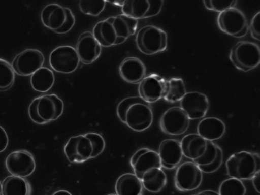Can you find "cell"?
Wrapping results in <instances>:
<instances>
[{
	"label": "cell",
	"instance_id": "obj_1",
	"mask_svg": "<svg viewBox=\"0 0 260 195\" xmlns=\"http://www.w3.org/2000/svg\"><path fill=\"white\" fill-rule=\"evenodd\" d=\"M138 20L120 14L96 23L92 34L102 47L109 48L122 44L135 35Z\"/></svg>",
	"mask_w": 260,
	"mask_h": 195
},
{
	"label": "cell",
	"instance_id": "obj_2",
	"mask_svg": "<svg viewBox=\"0 0 260 195\" xmlns=\"http://www.w3.org/2000/svg\"><path fill=\"white\" fill-rule=\"evenodd\" d=\"M121 122L138 133L148 129L153 122V113L149 104L139 96L127 97L117 107Z\"/></svg>",
	"mask_w": 260,
	"mask_h": 195
},
{
	"label": "cell",
	"instance_id": "obj_3",
	"mask_svg": "<svg viewBox=\"0 0 260 195\" xmlns=\"http://www.w3.org/2000/svg\"><path fill=\"white\" fill-rule=\"evenodd\" d=\"M183 156L199 166L212 164L216 159L219 146L198 134L185 136L181 141Z\"/></svg>",
	"mask_w": 260,
	"mask_h": 195
},
{
	"label": "cell",
	"instance_id": "obj_4",
	"mask_svg": "<svg viewBox=\"0 0 260 195\" xmlns=\"http://www.w3.org/2000/svg\"><path fill=\"white\" fill-rule=\"evenodd\" d=\"M227 174L231 178L240 180H250L260 171L259 154L242 151L231 155L226 160Z\"/></svg>",
	"mask_w": 260,
	"mask_h": 195
},
{
	"label": "cell",
	"instance_id": "obj_5",
	"mask_svg": "<svg viewBox=\"0 0 260 195\" xmlns=\"http://www.w3.org/2000/svg\"><path fill=\"white\" fill-rule=\"evenodd\" d=\"M41 20L45 27L58 34L69 32L76 24L72 10L57 4L45 6L41 13Z\"/></svg>",
	"mask_w": 260,
	"mask_h": 195
},
{
	"label": "cell",
	"instance_id": "obj_6",
	"mask_svg": "<svg viewBox=\"0 0 260 195\" xmlns=\"http://www.w3.org/2000/svg\"><path fill=\"white\" fill-rule=\"evenodd\" d=\"M137 48L144 54L152 55L166 51L168 46V36L161 28L147 25L138 31L136 39Z\"/></svg>",
	"mask_w": 260,
	"mask_h": 195
},
{
	"label": "cell",
	"instance_id": "obj_7",
	"mask_svg": "<svg viewBox=\"0 0 260 195\" xmlns=\"http://www.w3.org/2000/svg\"><path fill=\"white\" fill-rule=\"evenodd\" d=\"M229 58L231 63L238 70L249 72L260 64V49L255 43L239 42L231 48Z\"/></svg>",
	"mask_w": 260,
	"mask_h": 195
},
{
	"label": "cell",
	"instance_id": "obj_8",
	"mask_svg": "<svg viewBox=\"0 0 260 195\" xmlns=\"http://www.w3.org/2000/svg\"><path fill=\"white\" fill-rule=\"evenodd\" d=\"M217 25L221 31L236 38L245 37L249 30L245 14L236 8H230L219 13Z\"/></svg>",
	"mask_w": 260,
	"mask_h": 195
},
{
	"label": "cell",
	"instance_id": "obj_9",
	"mask_svg": "<svg viewBox=\"0 0 260 195\" xmlns=\"http://www.w3.org/2000/svg\"><path fill=\"white\" fill-rule=\"evenodd\" d=\"M79 63L77 50L72 46H60L52 51L49 56L51 68L59 73L68 74L74 72Z\"/></svg>",
	"mask_w": 260,
	"mask_h": 195
},
{
	"label": "cell",
	"instance_id": "obj_10",
	"mask_svg": "<svg viewBox=\"0 0 260 195\" xmlns=\"http://www.w3.org/2000/svg\"><path fill=\"white\" fill-rule=\"evenodd\" d=\"M203 180V173L199 166L192 161L179 166L175 176L177 190L182 192L192 191L198 189Z\"/></svg>",
	"mask_w": 260,
	"mask_h": 195
},
{
	"label": "cell",
	"instance_id": "obj_11",
	"mask_svg": "<svg viewBox=\"0 0 260 195\" xmlns=\"http://www.w3.org/2000/svg\"><path fill=\"white\" fill-rule=\"evenodd\" d=\"M190 119L180 107H171L161 116L159 126L165 134L170 136L181 135L188 130Z\"/></svg>",
	"mask_w": 260,
	"mask_h": 195
},
{
	"label": "cell",
	"instance_id": "obj_12",
	"mask_svg": "<svg viewBox=\"0 0 260 195\" xmlns=\"http://www.w3.org/2000/svg\"><path fill=\"white\" fill-rule=\"evenodd\" d=\"M164 5L163 0H126L122 11L123 14L138 20L157 16Z\"/></svg>",
	"mask_w": 260,
	"mask_h": 195
},
{
	"label": "cell",
	"instance_id": "obj_13",
	"mask_svg": "<svg viewBox=\"0 0 260 195\" xmlns=\"http://www.w3.org/2000/svg\"><path fill=\"white\" fill-rule=\"evenodd\" d=\"M44 61L45 57L42 51L27 49L15 57L11 66L18 75L29 76L43 67Z\"/></svg>",
	"mask_w": 260,
	"mask_h": 195
},
{
	"label": "cell",
	"instance_id": "obj_14",
	"mask_svg": "<svg viewBox=\"0 0 260 195\" xmlns=\"http://www.w3.org/2000/svg\"><path fill=\"white\" fill-rule=\"evenodd\" d=\"M5 165L9 173L22 178L30 176L36 169L32 154L26 150L11 152L6 159Z\"/></svg>",
	"mask_w": 260,
	"mask_h": 195
},
{
	"label": "cell",
	"instance_id": "obj_15",
	"mask_svg": "<svg viewBox=\"0 0 260 195\" xmlns=\"http://www.w3.org/2000/svg\"><path fill=\"white\" fill-rule=\"evenodd\" d=\"M167 81L157 74H149L139 84V96L148 104L157 102L164 98Z\"/></svg>",
	"mask_w": 260,
	"mask_h": 195
},
{
	"label": "cell",
	"instance_id": "obj_16",
	"mask_svg": "<svg viewBox=\"0 0 260 195\" xmlns=\"http://www.w3.org/2000/svg\"><path fill=\"white\" fill-rule=\"evenodd\" d=\"M63 151L69 162L81 164L91 159L92 147L90 140L84 135H79L69 139Z\"/></svg>",
	"mask_w": 260,
	"mask_h": 195
},
{
	"label": "cell",
	"instance_id": "obj_17",
	"mask_svg": "<svg viewBox=\"0 0 260 195\" xmlns=\"http://www.w3.org/2000/svg\"><path fill=\"white\" fill-rule=\"evenodd\" d=\"M180 107L190 120L204 118L209 110L210 102L206 95L199 91H190L180 101Z\"/></svg>",
	"mask_w": 260,
	"mask_h": 195
},
{
	"label": "cell",
	"instance_id": "obj_18",
	"mask_svg": "<svg viewBox=\"0 0 260 195\" xmlns=\"http://www.w3.org/2000/svg\"><path fill=\"white\" fill-rule=\"evenodd\" d=\"M130 164L135 174L140 180L148 170L154 168H162L158 152L147 147L141 148L133 154Z\"/></svg>",
	"mask_w": 260,
	"mask_h": 195
},
{
	"label": "cell",
	"instance_id": "obj_19",
	"mask_svg": "<svg viewBox=\"0 0 260 195\" xmlns=\"http://www.w3.org/2000/svg\"><path fill=\"white\" fill-rule=\"evenodd\" d=\"M76 49L80 61L90 65L99 59L102 47L92 32L85 31L79 36Z\"/></svg>",
	"mask_w": 260,
	"mask_h": 195
},
{
	"label": "cell",
	"instance_id": "obj_20",
	"mask_svg": "<svg viewBox=\"0 0 260 195\" xmlns=\"http://www.w3.org/2000/svg\"><path fill=\"white\" fill-rule=\"evenodd\" d=\"M38 112L44 121L48 123L59 119L64 110V103L55 94L38 97Z\"/></svg>",
	"mask_w": 260,
	"mask_h": 195
},
{
	"label": "cell",
	"instance_id": "obj_21",
	"mask_svg": "<svg viewBox=\"0 0 260 195\" xmlns=\"http://www.w3.org/2000/svg\"><path fill=\"white\" fill-rule=\"evenodd\" d=\"M158 153L161 167L167 170L175 169L183 156L181 142L175 139L164 140L160 143Z\"/></svg>",
	"mask_w": 260,
	"mask_h": 195
},
{
	"label": "cell",
	"instance_id": "obj_22",
	"mask_svg": "<svg viewBox=\"0 0 260 195\" xmlns=\"http://www.w3.org/2000/svg\"><path fill=\"white\" fill-rule=\"evenodd\" d=\"M146 72L145 64L137 57H127L119 67L120 77L130 84H140L146 77Z\"/></svg>",
	"mask_w": 260,
	"mask_h": 195
},
{
	"label": "cell",
	"instance_id": "obj_23",
	"mask_svg": "<svg viewBox=\"0 0 260 195\" xmlns=\"http://www.w3.org/2000/svg\"><path fill=\"white\" fill-rule=\"evenodd\" d=\"M198 134L204 139L215 141L221 139L226 133V125L217 117H207L202 119L198 127Z\"/></svg>",
	"mask_w": 260,
	"mask_h": 195
},
{
	"label": "cell",
	"instance_id": "obj_24",
	"mask_svg": "<svg viewBox=\"0 0 260 195\" xmlns=\"http://www.w3.org/2000/svg\"><path fill=\"white\" fill-rule=\"evenodd\" d=\"M115 192L118 195H143L141 180L135 174H124L115 183Z\"/></svg>",
	"mask_w": 260,
	"mask_h": 195
},
{
	"label": "cell",
	"instance_id": "obj_25",
	"mask_svg": "<svg viewBox=\"0 0 260 195\" xmlns=\"http://www.w3.org/2000/svg\"><path fill=\"white\" fill-rule=\"evenodd\" d=\"M141 180L146 190L158 193L166 186L167 177L162 168H154L144 173Z\"/></svg>",
	"mask_w": 260,
	"mask_h": 195
},
{
	"label": "cell",
	"instance_id": "obj_26",
	"mask_svg": "<svg viewBox=\"0 0 260 195\" xmlns=\"http://www.w3.org/2000/svg\"><path fill=\"white\" fill-rule=\"evenodd\" d=\"M30 83L32 89L38 92H48L54 85V74L49 68L43 67L32 74Z\"/></svg>",
	"mask_w": 260,
	"mask_h": 195
},
{
	"label": "cell",
	"instance_id": "obj_27",
	"mask_svg": "<svg viewBox=\"0 0 260 195\" xmlns=\"http://www.w3.org/2000/svg\"><path fill=\"white\" fill-rule=\"evenodd\" d=\"M31 193L30 184L24 178L10 176L2 182L3 195H30Z\"/></svg>",
	"mask_w": 260,
	"mask_h": 195
},
{
	"label": "cell",
	"instance_id": "obj_28",
	"mask_svg": "<svg viewBox=\"0 0 260 195\" xmlns=\"http://www.w3.org/2000/svg\"><path fill=\"white\" fill-rule=\"evenodd\" d=\"M187 93L186 85L181 78H172L167 80L163 99L167 102H180Z\"/></svg>",
	"mask_w": 260,
	"mask_h": 195
},
{
	"label": "cell",
	"instance_id": "obj_29",
	"mask_svg": "<svg viewBox=\"0 0 260 195\" xmlns=\"http://www.w3.org/2000/svg\"><path fill=\"white\" fill-rule=\"evenodd\" d=\"M218 193L219 195H245L246 188L241 180L230 177L222 182Z\"/></svg>",
	"mask_w": 260,
	"mask_h": 195
},
{
	"label": "cell",
	"instance_id": "obj_30",
	"mask_svg": "<svg viewBox=\"0 0 260 195\" xmlns=\"http://www.w3.org/2000/svg\"><path fill=\"white\" fill-rule=\"evenodd\" d=\"M15 73L12 66L3 59L0 58V90L10 89L14 83Z\"/></svg>",
	"mask_w": 260,
	"mask_h": 195
},
{
	"label": "cell",
	"instance_id": "obj_31",
	"mask_svg": "<svg viewBox=\"0 0 260 195\" xmlns=\"http://www.w3.org/2000/svg\"><path fill=\"white\" fill-rule=\"evenodd\" d=\"M106 0H81L79 9L85 15L97 17L105 9Z\"/></svg>",
	"mask_w": 260,
	"mask_h": 195
},
{
	"label": "cell",
	"instance_id": "obj_32",
	"mask_svg": "<svg viewBox=\"0 0 260 195\" xmlns=\"http://www.w3.org/2000/svg\"><path fill=\"white\" fill-rule=\"evenodd\" d=\"M84 136L90 140L92 147L91 159L100 156L106 148V142L103 136L95 133H86Z\"/></svg>",
	"mask_w": 260,
	"mask_h": 195
},
{
	"label": "cell",
	"instance_id": "obj_33",
	"mask_svg": "<svg viewBox=\"0 0 260 195\" xmlns=\"http://www.w3.org/2000/svg\"><path fill=\"white\" fill-rule=\"evenodd\" d=\"M203 3L206 9L221 13L235 8L238 2L235 0H204Z\"/></svg>",
	"mask_w": 260,
	"mask_h": 195
},
{
	"label": "cell",
	"instance_id": "obj_34",
	"mask_svg": "<svg viewBox=\"0 0 260 195\" xmlns=\"http://www.w3.org/2000/svg\"><path fill=\"white\" fill-rule=\"evenodd\" d=\"M223 160V153L222 150L220 147H219L218 150L217 156L215 162H213L212 164L199 166L200 169L202 172V173H205L207 174H212L215 173L222 165Z\"/></svg>",
	"mask_w": 260,
	"mask_h": 195
},
{
	"label": "cell",
	"instance_id": "obj_35",
	"mask_svg": "<svg viewBox=\"0 0 260 195\" xmlns=\"http://www.w3.org/2000/svg\"><path fill=\"white\" fill-rule=\"evenodd\" d=\"M38 97L35 99L28 107V116L32 121L38 124H45L46 123L40 117L38 112Z\"/></svg>",
	"mask_w": 260,
	"mask_h": 195
},
{
	"label": "cell",
	"instance_id": "obj_36",
	"mask_svg": "<svg viewBox=\"0 0 260 195\" xmlns=\"http://www.w3.org/2000/svg\"><path fill=\"white\" fill-rule=\"evenodd\" d=\"M250 30L252 38L260 41V12L253 17L250 25Z\"/></svg>",
	"mask_w": 260,
	"mask_h": 195
},
{
	"label": "cell",
	"instance_id": "obj_37",
	"mask_svg": "<svg viewBox=\"0 0 260 195\" xmlns=\"http://www.w3.org/2000/svg\"><path fill=\"white\" fill-rule=\"evenodd\" d=\"M9 145V137L7 132L0 126V153L4 152Z\"/></svg>",
	"mask_w": 260,
	"mask_h": 195
},
{
	"label": "cell",
	"instance_id": "obj_38",
	"mask_svg": "<svg viewBox=\"0 0 260 195\" xmlns=\"http://www.w3.org/2000/svg\"><path fill=\"white\" fill-rule=\"evenodd\" d=\"M252 184L255 188V190L258 193H260V171H258L251 179Z\"/></svg>",
	"mask_w": 260,
	"mask_h": 195
},
{
	"label": "cell",
	"instance_id": "obj_39",
	"mask_svg": "<svg viewBox=\"0 0 260 195\" xmlns=\"http://www.w3.org/2000/svg\"><path fill=\"white\" fill-rule=\"evenodd\" d=\"M193 195H219L218 193L215 191L211 190H206L204 191H201L198 193L194 194Z\"/></svg>",
	"mask_w": 260,
	"mask_h": 195
},
{
	"label": "cell",
	"instance_id": "obj_40",
	"mask_svg": "<svg viewBox=\"0 0 260 195\" xmlns=\"http://www.w3.org/2000/svg\"><path fill=\"white\" fill-rule=\"evenodd\" d=\"M106 3H111L112 4H114L115 5H116V6H118V7H123L124 4V2L125 1H120V0H116V1H114V0H113V1H106Z\"/></svg>",
	"mask_w": 260,
	"mask_h": 195
},
{
	"label": "cell",
	"instance_id": "obj_41",
	"mask_svg": "<svg viewBox=\"0 0 260 195\" xmlns=\"http://www.w3.org/2000/svg\"><path fill=\"white\" fill-rule=\"evenodd\" d=\"M52 195H73L71 192L66 190H59L55 192Z\"/></svg>",
	"mask_w": 260,
	"mask_h": 195
},
{
	"label": "cell",
	"instance_id": "obj_42",
	"mask_svg": "<svg viewBox=\"0 0 260 195\" xmlns=\"http://www.w3.org/2000/svg\"><path fill=\"white\" fill-rule=\"evenodd\" d=\"M2 194V183L0 182V195Z\"/></svg>",
	"mask_w": 260,
	"mask_h": 195
},
{
	"label": "cell",
	"instance_id": "obj_43",
	"mask_svg": "<svg viewBox=\"0 0 260 195\" xmlns=\"http://www.w3.org/2000/svg\"><path fill=\"white\" fill-rule=\"evenodd\" d=\"M107 195H118V194L116 193H111V194H108Z\"/></svg>",
	"mask_w": 260,
	"mask_h": 195
}]
</instances>
